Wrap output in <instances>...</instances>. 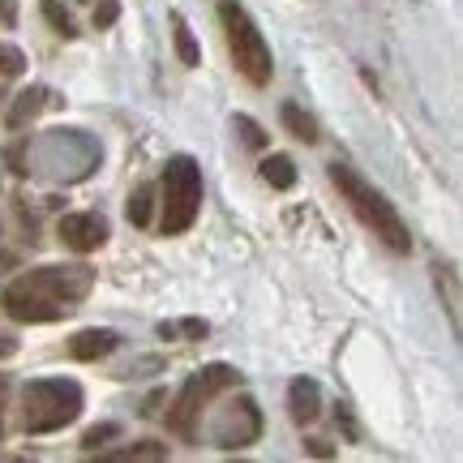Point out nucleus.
I'll return each mask as SVG.
<instances>
[{"instance_id":"f257e3e1","label":"nucleus","mask_w":463,"mask_h":463,"mask_svg":"<svg viewBox=\"0 0 463 463\" xmlns=\"http://www.w3.org/2000/svg\"><path fill=\"white\" fill-rule=\"evenodd\" d=\"M95 288V270L86 262H65V266H34L22 270L17 279L5 283L0 292V309L26 322V326H43V322H61L69 317Z\"/></svg>"},{"instance_id":"f03ea898","label":"nucleus","mask_w":463,"mask_h":463,"mask_svg":"<svg viewBox=\"0 0 463 463\" xmlns=\"http://www.w3.org/2000/svg\"><path fill=\"white\" fill-rule=\"evenodd\" d=\"M326 176H331V184L339 189V198L347 202V211L361 219L364 228L373 232L391 253H412V232H408L403 215L395 211V202L386 198L378 184H369L352 164H331Z\"/></svg>"},{"instance_id":"7ed1b4c3","label":"nucleus","mask_w":463,"mask_h":463,"mask_svg":"<svg viewBox=\"0 0 463 463\" xmlns=\"http://www.w3.org/2000/svg\"><path fill=\"white\" fill-rule=\"evenodd\" d=\"M99 167V146L82 129H52L39 142H26V167L22 176H48V181H86Z\"/></svg>"},{"instance_id":"20e7f679","label":"nucleus","mask_w":463,"mask_h":463,"mask_svg":"<svg viewBox=\"0 0 463 463\" xmlns=\"http://www.w3.org/2000/svg\"><path fill=\"white\" fill-rule=\"evenodd\" d=\"M86 408L82 386L73 378H34L22 386V430L31 438L73 425Z\"/></svg>"},{"instance_id":"39448f33","label":"nucleus","mask_w":463,"mask_h":463,"mask_svg":"<svg viewBox=\"0 0 463 463\" xmlns=\"http://www.w3.org/2000/svg\"><path fill=\"white\" fill-rule=\"evenodd\" d=\"M202 215V167L189 155H172L159 176V232L184 236Z\"/></svg>"},{"instance_id":"423d86ee","label":"nucleus","mask_w":463,"mask_h":463,"mask_svg":"<svg viewBox=\"0 0 463 463\" xmlns=\"http://www.w3.org/2000/svg\"><path fill=\"white\" fill-rule=\"evenodd\" d=\"M219 26H223L228 56H232V65H236V73H241L249 86L270 82V73H275L270 43H266V34L258 31V22L249 17V9L241 0H219Z\"/></svg>"},{"instance_id":"0eeeda50","label":"nucleus","mask_w":463,"mask_h":463,"mask_svg":"<svg viewBox=\"0 0 463 463\" xmlns=\"http://www.w3.org/2000/svg\"><path fill=\"white\" fill-rule=\"evenodd\" d=\"M232 386H241V373L232 364H206L198 373H189L184 386L176 391V399H172V408H167V430L176 433V438H194L206 403L219 399L223 391H232Z\"/></svg>"},{"instance_id":"6e6552de","label":"nucleus","mask_w":463,"mask_h":463,"mask_svg":"<svg viewBox=\"0 0 463 463\" xmlns=\"http://www.w3.org/2000/svg\"><path fill=\"white\" fill-rule=\"evenodd\" d=\"M258 438H262V408L253 395H236L211 425V442L219 450H245Z\"/></svg>"},{"instance_id":"1a4fd4ad","label":"nucleus","mask_w":463,"mask_h":463,"mask_svg":"<svg viewBox=\"0 0 463 463\" xmlns=\"http://www.w3.org/2000/svg\"><path fill=\"white\" fill-rule=\"evenodd\" d=\"M56 236H61V245L73 249V253H95V249L108 245V219L95 215V211L65 215L56 223Z\"/></svg>"},{"instance_id":"9d476101","label":"nucleus","mask_w":463,"mask_h":463,"mask_svg":"<svg viewBox=\"0 0 463 463\" xmlns=\"http://www.w3.org/2000/svg\"><path fill=\"white\" fill-rule=\"evenodd\" d=\"M288 416L297 425H314L322 416V386L314 378H292L288 382Z\"/></svg>"},{"instance_id":"9b49d317","label":"nucleus","mask_w":463,"mask_h":463,"mask_svg":"<svg viewBox=\"0 0 463 463\" xmlns=\"http://www.w3.org/2000/svg\"><path fill=\"white\" fill-rule=\"evenodd\" d=\"M116 347H120V335L116 331H103V326H90V331H78L73 339H69V356L73 361H103V356H112Z\"/></svg>"},{"instance_id":"f8f14e48","label":"nucleus","mask_w":463,"mask_h":463,"mask_svg":"<svg viewBox=\"0 0 463 463\" xmlns=\"http://www.w3.org/2000/svg\"><path fill=\"white\" fill-rule=\"evenodd\" d=\"M43 108H48V86H31V90H22V95L14 99V108H9V116H5V125H9V129H26Z\"/></svg>"},{"instance_id":"ddd939ff","label":"nucleus","mask_w":463,"mask_h":463,"mask_svg":"<svg viewBox=\"0 0 463 463\" xmlns=\"http://www.w3.org/2000/svg\"><path fill=\"white\" fill-rule=\"evenodd\" d=\"M279 116H283V125H288V133H292L297 142H305V146H314L317 137H322V133H317V120L305 112L300 103H283Z\"/></svg>"},{"instance_id":"4468645a","label":"nucleus","mask_w":463,"mask_h":463,"mask_svg":"<svg viewBox=\"0 0 463 463\" xmlns=\"http://www.w3.org/2000/svg\"><path fill=\"white\" fill-rule=\"evenodd\" d=\"M172 39H176V56H181V65L198 69L202 65V48H198V39H194V31H189L184 14H172Z\"/></svg>"},{"instance_id":"2eb2a0df","label":"nucleus","mask_w":463,"mask_h":463,"mask_svg":"<svg viewBox=\"0 0 463 463\" xmlns=\"http://www.w3.org/2000/svg\"><path fill=\"white\" fill-rule=\"evenodd\" d=\"M258 172H262V181L270 184V189H292V184H297V164H292V155H266Z\"/></svg>"},{"instance_id":"dca6fc26","label":"nucleus","mask_w":463,"mask_h":463,"mask_svg":"<svg viewBox=\"0 0 463 463\" xmlns=\"http://www.w3.org/2000/svg\"><path fill=\"white\" fill-rule=\"evenodd\" d=\"M108 459H116V463H133V459H167V442H155V438H142V442H133V447H120V450H112Z\"/></svg>"},{"instance_id":"f3484780","label":"nucleus","mask_w":463,"mask_h":463,"mask_svg":"<svg viewBox=\"0 0 463 463\" xmlns=\"http://www.w3.org/2000/svg\"><path fill=\"white\" fill-rule=\"evenodd\" d=\"M150 211H155V184H137V189H133V198H129V206H125V215H129L133 228H146Z\"/></svg>"},{"instance_id":"a211bd4d","label":"nucleus","mask_w":463,"mask_h":463,"mask_svg":"<svg viewBox=\"0 0 463 463\" xmlns=\"http://www.w3.org/2000/svg\"><path fill=\"white\" fill-rule=\"evenodd\" d=\"M43 17L52 22V31L61 34V39H78V22L69 17V9L61 0H43Z\"/></svg>"},{"instance_id":"6ab92c4d","label":"nucleus","mask_w":463,"mask_h":463,"mask_svg":"<svg viewBox=\"0 0 463 463\" xmlns=\"http://www.w3.org/2000/svg\"><path fill=\"white\" fill-rule=\"evenodd\" d=\"M112 438H120V425L116 420H103V425H90V430L82 433V450L86 455H95V450H103Z\"/></svg>"},{"instance_id":"aec40b11","label":"nucleus","mask_w":463,"mask_h":463,"mask_svg":"<svg viewBox=\"0 0 463 463\" xmlns=\"http://www.w3.org/2000/svg\"><path fill=\"white\" fill-rule=\"evenodd\" d=\"M232 125H236V133H241V142H245L249 150H266V142H270V137H266V129L253 120V116H236Z\"/></svg>"},{"instance_id":"412c9836","label":"nucleus","mask_w":463,"mask_h":463,"mask_svg":"<svg viewBox=\"0 0 463 463\" xmlns=\"http://www.w3.org/2000/svg\"><path fill=\"white\" fill-rule=\"evenodd\" d=\"M22 69H26L22 48H14V43H0V78H22Z\"/></svg>"},{"instance_id":"4be33fe9","label":"nucleus","mask_w":463,"mask_h":463,"mask_svg":"<svg viewBox=\"0 0 463 463\" xmlns=\"http://www.w3.org/2000/svg\"><path fill=\"white\" fill-rule=\"evenodd\" d=\"M181 331L189 335V339H206V331H211V326H206V322H198V317H184L181 326H167V322L159 326V335H164V339H176Z\"/></svg>"},{"instance_id":"5701e85b","label":"nucleus","mask_w":463,"mask_h":463,"mask_svg":"<svg viewBox=\"0 0 463 463\" xmlns=\"http://www.w3.org/2000/svg\"><path fill=\"white\" fill-rule=\"evenodd\" d=\"M116 17H120V5H116V0H103V5H95L90 22H95V31H108V26H116Z\"/></svg>"},{"instance_id":"b1692460","label":"nucleus","mask_w":463,"mask_h":463,"mask_svg":"<svg viewBox=\"0 0 463 463\" xmlns=\"http://www.w3.org/2000/svg\"><path fill=\"white\" fill-rule=\"evenodd\" d=\"M305 450H309L314 459H331V455H335V447L326 442V438H305Z\"/></svg>"},{"instance_id":"393cba45","label":"nucleus","mask_w":463,"mask_h":463,"mask_svg":"<svg viewBox=\"0 0 463 463\" xmlns=\"http://www.w3.org/2000/svg\"><path fill=\"white\" fill-rule=\"evenodd\" d=\"M9 391H14V382L0 373V438H5V412H9Z\"/></svg>"},{"instance_id":"a878e982","label":"nucleus","mask_w":463,"mask_h":463,"mask_svg":"<svg viewBox=\"0 0 463 463\" xmlns=\"http://www.w3.org/2000/svg\"><path fill=\"white\" fill-rule=\"evenodd\" d=\"M14 352H17V339L14 335H0V361H9Z\"/></svg>"}]
</instances>
